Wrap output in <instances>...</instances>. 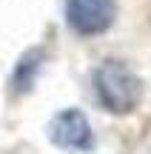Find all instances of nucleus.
<instances>
[{"instance_id": "obj_1", "label": "nucleus", "mask_w": 151, "mask_h": 154, "mask_svg": "<svg viewBox=\"0 0 151 154\" xmlns=\"http://www.w3.org/2000/svg\"><path fill=\"white\" fill-rule=\"evenodd\" d=\"M94 88H97V100L103 103V109H108L111 114H128L143 100L140 77L120 60H106L97 69Z\"/></svg>"}, {"instance_id": "obj_2", "label": "nucleus", "mask_w": 151, "mask_h": 154, "mask_svg": "<svg viewBox=\"0 0 151 154\" xmlns=\"http://www.w3.org/2000/svg\"><path fill=\"white\" fill-rule=\"evenodd\" d=\"M117 17L114 0H66V23L80 37H97Z\"/></svg>"}, {"instance_id": "obj_3", "label": "nucleus", "mask_w": 151, "mask_h": 154, "mask_svg": "<svg viewBox=\"0 0 151 154\" xmlns=\"http://www.w3.org/2000/svg\"><path fill=\"white\" fill-rule=\"evenodd\" d=\"M49 140H51V146H57L63 151H91L94 131L89 126V117L80 109H66L51 117Z\"/></svg>"}]
</instances>
